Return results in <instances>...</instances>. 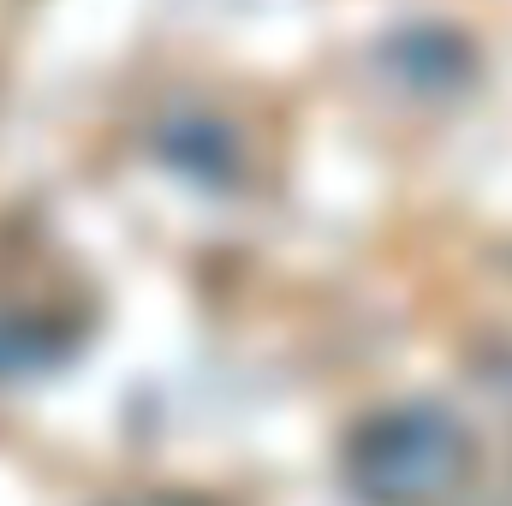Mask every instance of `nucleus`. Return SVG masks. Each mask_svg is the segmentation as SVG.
Instances as JSON below:
<instances>
[{
	"label": "nucleus",
	"mask_w": 512,
	"mask_h": 506,
	"mask_svg": "<svg viewBox=\"0 0 512 506\" xmlns=\"http://www.w3.org/2000/svg\"><path fill=\"white\" fill-rule=\"evenodd\" d=\"M137 506H197V501H137Z\"/></svg>",
	"instance_id": "f03ea898"
},
{
	"label": "nucleus",
	"mask_w": 512,
	"mask_h": 506,
	"mask_svg": "<svg viewBox=\"0 0 512 506\" xmlns=\"http://www.w3.org/2000/svg\"><path fill=\"white\" fill-rule=\"evenodd\" d=\"M471 471V441L459 417L435 405H399L358 429L352 483L376 506H441Z\"/></svg>",
	"instance_id": "f257e3e1"
}]
</instances>
